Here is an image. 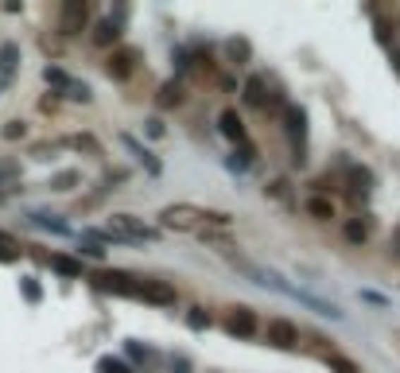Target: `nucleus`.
Listing matches in <instances>:
<instances>
[{"instance_id":"obj_2","label":"nucleus","mask_w":400,"mask_h":373,"mask_svg":"<svg viewBox=\"0 0 400 373\" xmlns=\"http://www.w3.org/2000/svg\"><path fill=\"white\" fill-rule=\"evenodd\" d=\"M105 230H109L117 241H133V245L156 241V230H152V225H144L140 218H133V214H113V222L105 225Z\"/></svg>"},{"instance_id":"obj_36","label":"nucleus","mask_w":400,"mask_h":373,"mask_svg":"<svg viewBox=\"0 0 400 373\" xmlns=\"http://www.w3.org/2000/svg\"><path fill=\"white\" fill-rule=\"evenodd\" d=\"M392 62H396V70H400V51H392Z\"/></svg>"},{"instance_id":"obj_1","label":"nucleus","mask_w":400,"mask_h":373,"mask_svg":"<svg viewBox=\"0 0 400 373\" xmlns=\"http://www.w3.org/2000/svg\"><path fill=\"white\" fill-rule=\"evenodd\" d=\"M159 222L167 230H206V225H229L226 210H206V206H190V202H175L159 214Z\"/></svg>"},{"instance_id":"obj_24","label":"nucleus","mask_w":400,"mask_h":373,"mask_svg":"<svg viewBox=\"0 0 400 373\" xmlns=\"http://www.w3.org/2000/svg\"><path fill=\"white\" fill-rule=\"evenodd\" d=\"M32 222L40 225V230H51V233H66V222H59V218H51V214H32Z\"/></svg>"},{"instance_id":"obj_29","label":"nucleus","mask_w":400,"mask_h":373,"mask_svg":"<svg viewBox=\"0 0 400 373\" xmlns=\"http://www.w3.org/2000/svg\"><path fill=\"white\" fill-rule=\"evenodd\" d=\"M187 326H190V331H202V326H210V315H206L202 307H195V311L187 315Z\"/></svg>"},{"instance_id":"obj_25","label":"nucleus","mask_w":400,"mask_h":373,"mask_svg":"<svg viewBox=\"0 0 400 373\" xmlns=\"http://www.w3.org/2000/svg\"><path fill=\"white\" fill-rule=\"evenodd\" d=\"M20 292H24V300H28V303H40L43 288L35 284V276H24V280H20Z\"/></svg>"},{"instance_id":"obj_16","label":"nucleus","mask_w":400,"mask_h":373,"mask_svg":"<svg viewBox=\"0 0 400 373\" xmlns=\"http://www.w3.org/2000/svg\"><path fill=\"white\" fill-rule=\"evenodd\" d=\"M12 261H20V245H16L12 233L0 230V264H12Z\"/></svg>"},{"instance_id":"obj_28","label":"nucleus","mask_w":400,"mask_h":373,"mask_svg":"<svg viewBox=\"0 0 400 373\" xmlns=\"http://www.w3.org/2000/svg\"><path fill=\"white\" fill-rule=\"evenodd\" d=\"M369 233H365V225L361 222H346V241H353V245H361V241H365Z\"/></svg>"},{"instance_id":"obj_7","label":"nucleus","mask_w":400,"mask_h":373,"mask_svg":"<svg viewBox=\"0 0 400 373\" xmlns=\"http://www.w3.org/2000/svg\"><path fill=\"white\" fill-rule=\"evenodd\" d=\"M226 331L234 334V338H253L257 334V311L253 307H234L226 319Z\"/></svg>"},{"instance_id":"obj_37","label":"nucleus","mask_w":400,"mask_h":373,"mask_svg":"<svg viewBox=\"0 0 400 373\" xmlns=\"http://www.w3.org/2000/svg\"><path fill=\"white\" fill-rule=\"evenodd\" d=\"M396 249H400V233H396Z\"/></svg>"},{"instance_id":"obj_21","label":"nucleus","mask_w":400,"mask_h":373,"mask_svg":"<svg viewBox=\"0 0 400 373\" xmlns=\"http://www.w3.org/2000/svg\"><path fill=\"white\" fill-rule=\"evenodd\" d=\"M327 365H330V369H338V373H361V365L350 362V357H342V354H327Z\"/></svg>"},{"instance_id":"obj_33","label":"nucleus","mask_w":400,"mask_h":373,"mask_svg":"<svg viewBox=\"0 0 400 373\" xmlns=\"http://www.w3.org/2000/svg\"><path fill=\"white\" fill-rule=\"evenodd\" d=\"M229 54H234V59H245V54H249V43H237L234 39V43H229Z\"/></svg>"},{"instance_id":"obj_26","label":"nucleus","mask_w":400,"mask_h":373,"mask_svg":"<svg viewBox=\"0 0 400 373\" xmlns=\"http://www.w3.org/2000/svg\"><path fill=\"white\" fill-rule=\"evenodd\" d=\"M97 373H133V369H128L121 357H102V362H97Z\"/></svg>"},{"instance_id":"obj_22","label":"nucleus","mask_w":400,"mask_h":373,"mask_svg":"<svg viewBox=\"0 0 400 373\" xmlns=\"http://www.w3.org/2000/svg\"><path fill=\"white\" fill-rule=\"evenodd\" d=\"M20 179V163L16 160H0V186H12Z\"/></svg>"},{"instance_id":"obj_27","label":"nucleus","mask_w":400,"mask_h":373,"mask_svg":"<svg viewBox=\"0 0 400 373\" xmlns=\"http://www.w3.org/2000/svg\"><path fill=\"white\" fill-rule=\"evenodd\" d=\"M128 354H133L136 362H144V365H152V362H156V354H152L148 346H140V342H128Z\"/></svg>"},{"instance_id":"obj_5","label":"nucleus","mask_w":400,"mask_h":373,"mask_svg":"<svg viewBox=\"0 0 400 373\" xmlns=\"http://www.w3.org/2000/svg\"><path fill=\"white\" fill-rule=\"evenodd\" d=\"M265 338L272 342L276 350H296L299 346V331H296V323H288V319H268Z\"/></svg>"},{"instance_id":"obj_17","label":"nucleus","mask_w":400,"mask_h":373,"mask_svg":"<svg viewBox=\"0 0 400 373\" xmlns=\"http://www.w3.org/2000/svg\"><path fill=\"white\" fill-rule=\"evenodd\" d=\"M245 101H249V105H265V78L260 74H253L249 82H245Z\"/></svg>"},{"instance_id":"obj_20","label":"nucleus","mask_w":400,"mask_h":373,"mask_svg":"<svg viewBox=\"0 0 400 373\" xmlns=\"http://www.w3.org/2000/svg\"><path fill=\"white\" fill-rule=\"evenodd\" d=\"M43 78H47V82L55 85V90H63V93L74 85V78L66 74V70H59V66H47V70H43Z\"/></svg>"},{"instance_id":"obj_23","label":"nucleus","mask_w":400,"mask_h":373,"mask_svg":"<svg viewBox=\"0 0 400 373\" xmlns=\"http://www.w3.org/2000/svg\"><path fill=\"white\" fill-rule=\"evenodd\" d=\"M74 183H78V171H59V175L51 179L47 186H51V191H71Z\"/></svg>"},{"instance_id":"obj_31","label":"nucleus","mask_w":400,"mask_h":373,"mask_svg":"<svg viewBox=\"0 0 400 373\" xmlns=\"http://www.w3.org/2000/svg\"><path fill=\"white\" fill-rule=\"evenodd\" d=\"M78 253H82V256H90V261H102V256H105V249H102V245H94V241H82V245H78Z\"/></svg>"},{"instance_id":"obj_15","label":"nucleus","mask_w":400,"mask_h":373,"mask_svg":"<svg viewBox=\"0 0 400 373\" xmlns=\"http://www.w3.org/2000/svg\"><path fill=\"white\" fill-rule=\"evenodd\" d=\"M307 214L319 218V222H330V218H334V202L330 199H307Z\"/></svg>"},{"instance_id":"obj_30","label":"nucleus","mask_w":400,"mask_h":373,"mask_svg":"<svg viewBox=\"0 0 400 373\" xmlns=\"http://www.w3.org/2000/svg\"><path fill=\"white\" fill-rule=\"evenodd\" d=\"M66 97H71V101H90L94 93H90V85H86V82H74L71 90H66Z\"/></svg>"},{"instance_id":"obj_10","label":"nucleus","mask_w":400,"mask_h":373,"mask_svg":"<svg viewBox=\"0 0 400 373\" xmlns=\"http://www.w3.org/2000/svg\"><path fill=\"white\" fill-rule=\"evenodd\" d=\"M218 129H222V136H226V140L245 144V124H241V117H237V109H226V113L218 117Z\"/></svg>"},{"instance_id":"obj_19","label":"nucleus","mask_w":400,"mask_h":373,"mask_svg":"<svg viewBox=\"0 0 400 373\" xmlns=\"http://www.w3.org/2000/svg\"><path fill=\"white\" fill-rule=\"evenodd\" d=\"M179 101H183V85L179 82H164V85H159V105H179Z\"/></svg>"},{"instance_id":"obj_8","label":"nucleus","mask_w":400,"mask_h":373,"mask_svg":"<svg viewBox=\"0 0 400 373\" xmlns=\"http://www.w3.org/2000/svg\"><path fill=\"white\" fill-rule=\"evenodd\" d=\"M136 300H148V303H156V307H171V303H175V288L164 284V280H140Z\"/></svg>"},{"instance_id":"obj_9","label":"nucleus","mask_w":400,"mask_h":373,"mask_svg":"<svg viewBox=\"0 0 400 373\" xmlns=\"http://www.w3.org/2000/svg\"><path fill=\"white\" fill-rule=\"evenodd\" d=\"M284 121H288V136L296 144V160H303V136H307V113L299 105H288L284 109Z\"/></svg>"},{"instance_id":"obj_12","label":"nucleus","mask_w":400,"mask_h":373,"mask_svg":"<svg viewBox=\"0 0 400 373\" xmlns=\"http://www.w3.org/2000/svg\"><path fill=\"white\" fill-rule=\"evenodd\" d=\"M121 144H125V148H128V152H133V155H136V160H140V163H144V167H148V175H159V160H156V155H152V152H148V148H140V144H136V140H133V136H121Z\"/></svg>"},{"instance_id":"obj_6","label":"nucleus","mask_w":400,"mask_h":373,"mask_svg":"<svg viewBox=\"0 0 400 373\" xmlns=\"http://www.w3.org/2000/svg\"><path fill=\"white\" fill-rule=\"evenodd\" d=\"M86 20H90V4H86V0H66L59 28H63V35H78V31L86 28Z\"/></svg>"},{"instance_id":"obj_14","label":"nucleus","mask_w":400,"mask_h":373,"mask_svg":"<svg viewBox=\"0 0 400 373\" xmlns=\"http://www.w3.org/2000/svg\"><path fill=\"white\" fill-rule=\"evenodd\" d=\"M20 62V47L16 43H0V78H8Z\"/></svg>"},{"instance_id":"obj_18","label":"nucleus","mask_w":400,"mask_h":373,"mask_svg":"<svg viewBox=\"0 0 400 373\" xmlns=\"http://www.w3.org/2000/svg\"><path fill=\"white\" fill-rule=\"evenodd\" d=\"M369 183H373V175L365 167H350V191L353 194H369Z\"/></svg>"},{"instance_id":"obj_4","label":"nucleus","mask_w":400,"mask_h":373,"mask_svg":"<svg viewBox=\"0 0 400 373\" xmlns=\"http://www.w3.org/2000/svg\"><path fill=\"white\" fill-rule=\"evenodd\" d=\"M136 59H140V54H136L133 47H117V51H113L109 59H105V74H109L113 82H125V78H133Z\"/></svg>"},{"instance_id":"obj_35","label":"nucleus","mask_w":400,"mask_h":373,"mask_svg":"<svg viewBox=\"0 0 400 373\" xmlns=\"http://www.w3.org/2000/svg\"><path fill=\"white\" fill-rule=\"evenodd\" d=\"M171 373H190L187 357H175V362H171Z\"/></svg>"},{"instance_id":"obj_34","label":"nucleus","mask_w":400,"mask_h":373,"mask_svg":"<svg viewBox=\"0 0 400 373\" xmlns=\"http://www.w3.org/2000/svg\"><path fill=\"white\" fill-rule=\"evenodd\" d=\"M148 136H164V121H156V117H152V121H148Z\"/></svg>"},{"instance_id":"obj_32","label":"nucleus","mask_w":400,"mask_h":373,"mask_svg":"<svg viewBox=\"0 0 400 373\" xmlns=\"http://www.w3.org/2000/svg\"><path fill=\"white\" fill-rule=\"evenodd\" d=\"M0 136H4V140H16V136H24V121H8Z\"/></svg>"},{"instance_id":"obj_13","label":"nucleus","mask_w":400,"mask_h":373,"mask_svg":"<svg viewBox=\"0 0 400 373\" xmlns=\"http://www.w3.org/2000/svg\"><path fill=\"white\" fill-rule=\"evenodd\" d=\"M51 268H55L59 276H71V280L82 276V261H74V256H63V253L51 256Z\"/></svg>"},{"instance_id":"obj_11","label":"nucleus","mask_w":400,"mask_h":373,"mask_svg":"<svg viewBox=\"0 0 400 373\" xmlns=\"http://www.w3.org/2000/svg\"><path fill=\"white\" fill-rule=\"evenodd\" d=\"M117 39H121V23L117 20H102L94 28V43L97 47H117Z\"/></svg>"},{"instance_id":"obj_3","label":"nucleus","mask_w":400,"mask_h":373,"mask_svg":"<svg viewBox=\"0 0 400 373\" xmlns=\"http://www.w3.org/2000/svg\"><path fill=\"white\" fill-rule=\"evenodd\" d=\"M94 284L102 288V292H113V295H128V300H136V292H140V280L128 276V272H97Z\"/></svg>"}]
</instances>
